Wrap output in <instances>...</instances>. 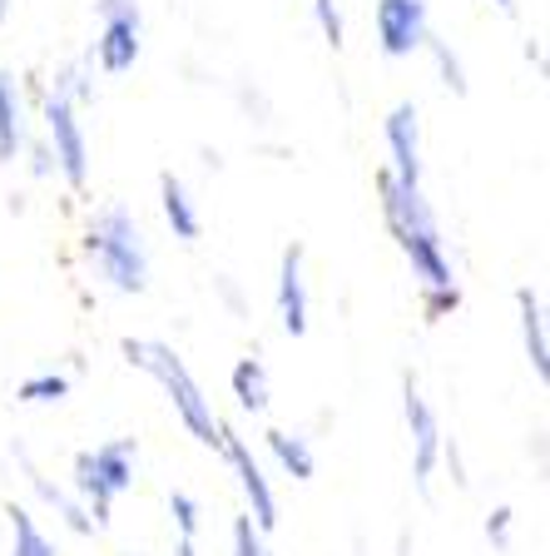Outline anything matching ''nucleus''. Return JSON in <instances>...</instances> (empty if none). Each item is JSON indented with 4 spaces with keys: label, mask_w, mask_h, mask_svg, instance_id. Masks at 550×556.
<instances>
[{
    "label": "nucleus",
    "mask_w": 550,
    "mask_h": 556,
    "mask_svg": "<svg viewBox=\"0 0 550 556\" xmlns=\"http://www.w3.org/2000/svg\"><path fill=\"white\" fill-rule=\"evenodd\" d=\"M382 208H387V224L397 233L401 254L412 258L417 278L426 283V313L442 318V313L457 308V283H451V264L442 254V239H436V219L426 208L422 189L397 185L392 174H382Z\"/></svg>",
    "instance_id": "f257e3e1"
},
{
    "label": "nucleus",
    "mask_w": 550,
    "mask_h": 556,
    "mask_svg": "<svg viewBox=\"0 0 550 556\" xmlns=\"http://www.w3.org/2000/svg\"><path fill=\"white\" fill-rule=\"evenodd\" d=\"M85 249H90L94 268L110 278V289L139 293L144 283H150V254H144V233H139V224L129 219L125 208H104V214H94Z\"/></svg>",
    "instance_id": "f03ea898"
},
{
    "label": "nucleus",
    "mask_w": 550,
    "mask_h": 556,
    "mask_svg": "<svg viewBox=\"0 0 550 556\" xmlns=\"http://www.w3.org/2000/svg\"><path fill=\"white\" fill-rule=\"evenodd\" d=\"M125 358L135 363V368L154 372V378L164 382V393L174 397L179 417L189 422V432H194L204 447H218V417H214V407L204 403V393H199V382L189 378V368L174 358V348L150 343V338H125Z\"/></svg>",
    "instance_id": "7ed1b4c3"
},
{
    "label": "nucleus",
    "mask_w": 550,
    "mask_h": 556,
    "mask_svg": "<svg viewBox=\"0 0 550 556\" xmlns=\"http://www.w3.org/2000/svg\"><path fill=\"white\" fill-rule=\"evenodd\" d=\"M135 457H139L135 438L104 442V447H90L75 457V486L90 497L94 521L110 517V502H115L119 492H129V482H135Z\"/></svg>",
    "instance_id": "20e7f679"
},
{
    "label": "nucleus",
    "mask_w": 550,
    "mask_h": 556,
    "mask_svg": "<svg viewBox=\"0 0 550 556\" xmlns=\"http://www.w3.org/2000/svg\"><path fill=\"white\" fill-rule=\"evenodd\" d=\"M139 35L144 21L135 0H100V65L110 75H125L139 60Z\"/></svg>",
    "instance_id": "39448f33"
},
{
    "label": "nucleus",
    "mask_w": 550,
    "mask_h": 556,
    "mask_svg": "<svg viewBox=\"0 0 550 556\" xmlns=\"http://www.w3.org/2000/svg\"><path fill=\"white\" fill-rule=\"evenodd\" d=\"M46 119H50V139H55V160H60V169H65V179L75 189L85 185V169H90V154H85V129H80V119H75V104H69V94L65 90H55L46 100Z\"/></svg>",
    "instance_id": "423d86ee"
},
{
    "label": "nucleus",
    "mask_w": 550,
    "mask_h": 556,
    "mask_svg": "<svg viewBox=\"0 0 550 556\" xmlns=\"http://www.w3.org/2000/svg\"><path fill=\"white\" fill-rule=\"evenodd\" d=\"M426 30H432V25H426L422 0H378V40L392 60L422 50Z\"/></svg>",
    "instance_id": "0eeeda50"
},
{
    "label": "nucleus",
    "mask_w": 550,
    "mask_h": 556,
    "mask_svg": "<svg viewBox=\"0 0 550 556\" xmlns=\"http://www.w3.org/2000/svg\"><path fill=\"white\" fill-rule=\"evenodd\" d=\"M218 447L229 452V463H233V472H239V482H243V492H248V507H253V527L258 532H268L278 521V502H273V492H268V477H264V467L253 463V452H248V442L243 438H233L223 422H218Z\"/></svg>",
    "instance_id": "6e6552de"
},
{
    "label": "nucleus",
    "mask_w": 550,
    "mask_h": 556,
    "mask_svg": "<svg viewBox=\"0 0 550 556\" xmlns=\"http://www.w3.org/2000/svg\"><path fill=\"white\" fill-rule=\"evenodd\" d=\"M407 428H412V477H417V486L426 492V486H432L436 452H442V428H436L426 397L417 393V378H407Z\"/></svg>",
    "instance_id": "1a4fd4ad"
},
{
    "label": "nucleus",
    "mask_w": 550,
    "mask_h": 556,
    "mask_svg": "<svg viewBox=\"0 0 550 556\" xmlns=\"http://www.w3.org/2000/svg\"><path fill=\"white\" fill-rule=\"evenodd\" d=\"M387 144H392V164H397V185L417 189L422 179V139H417V104H397L387 115Z\"/></svg>",
    "instance_id": "9d476101"
},
{
    "label": "nucleus",
    "mask_w": 550,
    "mask_h": 556,
    "mask_svg": "<svg viewBox=\"0 0 550 556\" xmlns=\"http://www.w3.org/2000/svg\"><path fill=\"white\" fill-rule=\"evenodd\" d=\"M278 318L293 338L308 333V289H303V249H283V268H278Z\"/></svg>",
    "instance_id": "9b49d317"
},
{
    "label": "nucleus",
    "mask_w": 550,
    "mask_h": 556,
    "mask_svg": "<svg viewBox=\"0 0 550 556\" xmlns=\"http://www.w3.org/2000/svg\"><path fill=\"white\" fill-rule=\"evenodd\" d=\"M516 308H521V338H526V358L536 368V378H550V348H546V313H540V293L536 289H521L516 293Z\"/></svg>",
    "instance_id": "f8f14e48"
},
{
    "label": "nucleus",
    "mask_w": 550,
    "mask_h": 556,
    "mask_svg": "<svg viewBox=\"0 0 550 556\" xmlns=\"http://www.w3.org/2000/svg\"><path fill=\"white\" fill-rule=\"evenodd\" d=\"M159 194H164V219H169V229L179 233V239H199V208H194V199H189V189H183L174 174H164Z\"/></svg>",
    "instance_id": "ddd939ff"
},
{
    "label": "nucleus",
    "mask_w": 550,
    "mask_h": 556,
    "mask_svg": "<svg viewBox=\"0 0 550 556\" xmlns=\"http://www.w3.org/2000/svg\"><path fill=\"white\" fill-rule=\"evenodd\" d=\"M15 150H21V90L0 70V160H15Z\"/></svg>",
    "instance_id": "4468645a"
},
{
    "label": "nucleus",
    "mask_w": 550,
    "mask_h": 556,
    "mask_svg": "<svg viewBox=\"0 0 550 556\" xmlns=\"http://www.w3.org/2000/svg\"><path fill=\"white\" fill-rule=\"evenodd\" d=\"M233 393H239V403L248 407V413H264L268 407V372L258 358H243L239 368H233Z\"/></svg>",
    "instance_id": "2eb2a0df"
},
{
    "label": "nucleus",
    "mask_w": 550,
    "mask_h": 556,
    "mask_svg": "<svg viewBox=\"0 0 550 556\" xmlns=\"http://www.w3.org/2000/svg\"><path fill=\"white\" fill-rule=\"evenodd\" d=\"M268 447H273V457L283 463L287 477H298V482H308L312 477V452L303 438H287V432H268Z\"/></svg>",
    "instance_id": "dca6fc26"
},
{
    "label": "nucleus",
    "mask_w": 550,
    "mask_h": 556,
    "mask_svg": "<svg viewBox=\"0 0 550 556\" xmlns=\"http://www.w3.org/2000/svg\"><path fill=\"white\" fill-rule=\"evenodd\" d=\"M11 532H15L11 556H55V546L46 542V532L35 527V517L25 507H11Z\"/></svg>",
    "instance_id": "f3484780"
},
{
    "label": "nucleus",
    "mask_w": 550,
    "mask_h": 556,
    "mask_svg": "<svg viewBox=\"0 0 550 556\" xmlns=\"http://www.w3.org/2000/svg\"><path fill=\"white\" fill-rule=\"evenodd\" d=\"M65 393H69V382L60 378V372H35V378H25L21 388H15L21 403H60Z\"/></svg>",
    "instance_id": "a211bd4d"
},
{
    "label": "nucleus",
    "mask_w": 550,
    "mask_h": 556,
    "mask_svg": "<svg viewBox=\"0 0 550 556\" xmlns=\"http://www.w3.org/2000/svg\"><path fill=\"white\" fill-rule=\"evenodd\" d=\"M422 46L436 55V65H442V75H447V85H451V90H457V94H466V75H461V60L451 55V50L442 46V40H436L432 30H426V40H422Z\"/></svg>",
    "instance_id": "6ab92c4d"
},
{
    "label": "nucleus",
    "mask_w": 550,
    "mask_h": 556,
    "mask_svg": "<svg viewBox=\"0 0 550 556\" xmlns=\"http://www.w3.org/2000/svg\"><path fill=\"white\" fill-rule=\"evenodd\" d=\"M169 511H174V521H179V532L194 542V532H199V502L189 497V492H174V497H169Z\"/></svg>",
    "instance_id": "aec40b11"
},
{
    "label": "nucleus",
    "mask_w": 550,
    "mask_h": 556,
    "mask_svg": "<svg viewBox=\"0 0 550 556\" xmlns=\"http://www.w3.org/2000/svg\"><path fill=\"white\" fill-rule=\"evenodd\" d=\"M312 15H318L322 35H328V46H333V50H343V15H337V5H333V0H312Z\"/></svg>",
    "instance_id": "412c9836"
},
{
    "label": "nucleus",
    "mask_w": 550,
    "mask_h": 556,
    "mask_svg": "<svg viewBox=\"0 0 550 556\" xmlns=\"http://www.w3.org/2000/svg\"><path fill=\"white\" fill-rule=\"evenodd\" d=\"M233 552L239 556H268L264 536H258V527H253V517H239V527H233Z\"/></svg>",
    "instance_id": "4be33fe9"
},
{
    "label": "nucleus",
    "mask_w": 550,
    "mask_h": 556,
    "mask_svg": "<svg viewBox=\"0 0 550 556\" xmlns=\"http://www.w3.org/2000/svg\"><path fill=\"white\" fill-rule=\"evenodd\" d=\"M486 536H491L496 546L511 542V507H496L491 511V521H486Z\"/></svg>",
    "instance_id": "5701e85b"
},
{
    "label": "nucleus",
    "mask_w": 550,
    "mask_h": 556,
    "mask_svg": "<svg viewBox=\"0 0 550 556\" xmlns=\"http://www.w3.org/2000/svg\"><path fill=\"white\" fill-rule=\"evenodd\" d=\"M179 556H199V552H194V542H189V536H183V542H179Z\"/></svg>",
    "instance_id": "b1692460"
},
{
    "label": "nucleus",
    "mask_w": 550,
    "mask_h": 556,
    "mask_svg": "<svg viewBox=\"0 0 550 556\" xmlns=\"http://www.w3.org/2000/svg\"><path fill=\"white\" fill-rule=\"evenodd\" d=\"M496 5H501L506 15H516V0H496Z\"/></svg>",
    "instance_id": "393cba45"
},
{
    "label": "nucleus",
    "mask_w": 550,
    "mask_h": 556,
    "mask_svg": "<svg viewBox=\"0 0 550 556\" xmlns=\"http://www.w3.org/2000/svg\"><path fill=\"white\" fill-rule=\"evenodd\" d=\"M5 5H11V0H0V21H5Z\"/></svg>",
    "instance_id": "a878e982"
},
{
    "label": "nucleus",
    "mask_w": 550,
    "mask_h": 556,
    "mask_svg": "<svg viewBox=\"0 0 550 556\" xmlns=\"http://www.w3.org/2000/svg\"><path fill=\"white\" fill-rule=\"evenodd\" d=\"M401 556H412V552H407V542H401Z\"/></svg>",
    "instance_id": "bb28decb"
}]
</instances>
